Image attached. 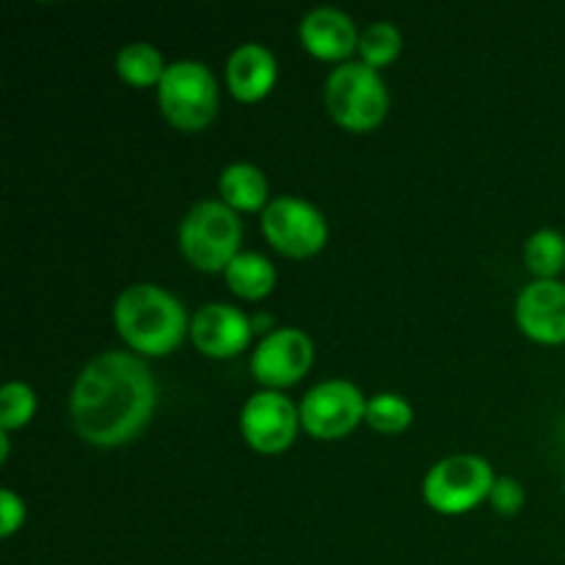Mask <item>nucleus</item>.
I'll return each instance as SVG.
<instances>
[{"instance_id":"obj_13","label":"nucleus","mask_w":565,"mask_h":565,"mask_svg":"<svg viewBox=\"0 0 565 565\" xmlns=\"http://www.w3.org/2000/svg\"><path fill=\"white\" fill-rule=\"evenodd\" d=\"M359 28L351 17L334 6H318V9L307 11L298 25V36H301L303 50L323 61H342L345 64L359 50Z\"/></svg>"},{"instance_id":"obj_10","label":"nucleus","mask_w":565,"mask_h":565,"mask_svg":"<svg viewBox=\"0 0 565 565\" xmlns=\"http://www.w3.org/2000/svg\"><path fill=\"white\" fill-rule=\"evenodd\" d=\"M301 414L287 395L276 390L254 392L241 412V430L248 447L265 456L285 452L296 441Z\"/></svg>"},{"instance_id":"obj_21","label":"nucleus","mask_w":565,"mask_h":565,"mask_svg":"<svg viewBox=\"0 0 565 565\" xmlns=\"http://www.w3.org/2000/svg\"><path fill=\"white\" fill-rule=\"evenodd\" d=\"M36 414V395L22 381H9L0 390V430L25 428Z\"/></svg>"},{"instance_id":"obj_17","label":"nucleus","mask_w":565,"mask_h":565,"mask_svg":"<svg viewBox=\"0 0 565 565\" xmlns=\"http://www.w3.org/2000/svg\"><path fill=\"white\" fill-rule=\"evenodd\" d=\"M166 66L169 64H163V55L149 42L125 44L119 50V55H116V72H119V77L138 88L160 86V81L166 75Z\"/></svg>"},{"instance_id":"obj_18","label":"nucleus","mask_w":565,"mask_h":565,"mask_svg":"<svg viewBox=\"0 0 565 565\" xmlns=\"http://www.w3.org/2000/svg\"><path fill=\"white\" fill-rule=\"evenodd\" d=\"M524 265L539 279H557L565 270V235L557 230H539L524 243Z\"/></svg>"},{"instance_id":"obj_20","label":"nucleus","mask_w":565,"mask_h":565,"mask_svg":"<svg viewBox=\"0 0 565 565\" xmlns=\"http://www.w3.org/2000/svg\"><path fill=\"white\" fill-rule=\"evenodd\" d=\"M414 408L412 403L403 395L395 392H381V395L367 397V414H364V423L370 425L379 434H403V430L412 425Z\"/></svg>"},{"instance_id":"obj_4","label":"nucleus","mask_w":565,"mask_h":565,"mask_svg":"<svg viewBox=\"0 0 565 565\" xmlns=\"http://www.w3.org/2000/svg\"><path fill=\"white\" fill-rule=\"evenodd\" d=\"M243 224L232 207L221 199L193 204L180 224V248L188 263L207 274L226 270L241 254Z\"/></svg>"},{"instance_id":"obj_12","label":"nucleus","mask_w":565,"mask_h":565,"mask_svg":"<svg viewBox=\"0 0 565 565\" xmlns=\"http://www.w3.org/2000/svg\"><path fill=\"white\" fill-rule=\"evenodd\" d=\"M191 340L204 356L230 359L237 356L252 342L254 326L243 309L232 303H204L191 320Z\"/></svg>"},{"instance_id":"obj_24","label":"nucleus","mask_w":565,"mask_h":565,"mask_svg":"<svg viewBox=\"0 0 565 565\" xmlns=\"http://www.w3.org/2000/svg\"><path fill=\"white\" fill-rule=\"evenodd\" d=\"M252 326H254V331H276V326H274V318H270V315H257V318H252Z\"/></svg>"},{"instance_id":"obj_1","label":"nucleus","mask_w":565,"mask_h":565,"mask_svg":"<svg viewBox=\"0 0 565 565\" xmlns=\"http://www.w3.org/2000/svg\"><path fill=\"white\" fill-rule=\"evenodd\" d=\"M158 384L138 356L105 351L77 375L70 397L72 425L94 447H121L149 423Z\"/></svg>"},{"instance_id":"obj_3","label":"nucleus","mask_w":565,"mask_h":565,"mask_svg":"<svg viewBox=\"0 0 565 565\" xmlns=\"http://www.w3.org/2000/svg\"><path fill=\"white\" fill-rule=\"evenodd\" d=\"M326 108L331 119L353 132H367L390 110V88L379 70L362 61H345L326 77Z\"/></svg>"},{"instance_id":"obj_6","label":"nucleus","mask_w":565,"mask_h":565,"mask_svg":"<svg viewBox=\"0 0 565 565\" xmlns=\"http://www.w3.org/2000/svg\"><path fill=\"white\" fill-rule=\"evenodd\" d=\"M497 475L491 463L480 456H450L436 461L423 480V497L436 513L458 516L491 494Z\"/></svg>"},{"instance_id":"obj_25","label":"nucleus","mask_w":565,"mask_h":565,"mask_svg":"<svg viewBox=\"0 0 565 565\" xmlns=\"http://www.w3.org/2000/svg\"><path fill=\"white\" fill-rule=\"evenodd\" d=\"M0 461H9V434L0 430Z\"/></svg>"},{"instance_id":"obj_7","label":"nucleus","mask_w":565,"mask_h":565,"mask_svg":"<svg viewBox=\"0 0 565 565\" xmlns=\"http://www.w3.org/2000/svg\"><path fill=\"white\" fill-rule=\"evenodd\" d=\"M263 235L285 257H315L329 241L326 215L312 202L298 196L270 199L263 210Z\"/></svg>"},{"instance_id":"obj_19","label":"nucleus","mask_w":565,"mask_h":565,"mask_svg":"<svg viewBox=\"0 0 565 565\" xmlns=\"http://www.w3.org/2000/svg\"><path fill=\"white\" fill-rule=\"evenodd\" d=\"M401 50H403L401 31L386 20L370 22V25L359 33V61L373 66V70L390 66L392 61L401 55Z\"/></svg>"},{"instance_id":"obj_14","label":"nucleus","mask_w":565,"mask_h":565,"mask_svg":"<svg viewBox=\"0 0 565 565\" xmlns=\"http://www.w3.org/2000/svg\"><path fill=\"white\" fill-rule=\"evenodd\" d=\"M276 77H279V64L265 44H241L232 50L230 61H226V86H230L232 97L241 103H257V99L268 97Z\"/></svg>"},{"instance_id":"obj_11","label":"nucleus","mask_w":565,"mask_h":565,"mask_svg":"<svg viewBox=\"0 0 565 565\" xmlns=\"http://www.w3.org/2000/svg\"><path fill=\"white\" fill-rule=\"evenodd\" d=\"M516 323L535 342L544 345L565 342V281H530L516 298Z\"/></svg>"},{"instance_id":"obj_8","label":"nucleus","mask_w":565,"mask_h":565,"mask_svg":"<svg viewBox=\"0 0 565 565\" xmlns=\"http://www.w3.org/2000/svg\"><path fill=\"white\" fill-rule=\"evenodd\" d=\"M298 414H301V428L315 439H342L359 428V423H364L367 397L345 379L320 381L303 395Z\"/></svg>"},{"instance_id":"obj_2","label":"nucleus","mask_w":565,"mask_h":565,"mask_svg":"<svg viewBox=\"0 0 565 565\" xmlns=\"http://www.w3.org/2000/svg\"><path fill=\"white\" fill-rule=\"evenodd\" d=\"M114 323L121 340L138 353L166 356L191 331L182 303L158 285H130L114 303Z\"/></svg>"},{"instance_id":"obj_9","label":"nucleus","mask_w":565,"mask_h":565,"mask_svg":"<svg viewBox=\"0 0 565 565\" xmlns=\"http://www.w3.org/2000/svg\"><path fill=\"white\" fill-rule=\"evenodd\" d=\"M315 359V345L307 331L285 326L259 340L252 353V373L265 390H285L298 384L309 373Z\"/></svg>"},{"instance_id":"obj_16","label":"nucleus","mask_w":565,"mask_h":565,"mask_svg":"<svg viewBox=\"0 0 565 565\" xmlns=\"http://www.w3.org/2000/svg\"><path fill=\"white\" fill-rule=\"evenodd\" d=\"M224 279L235 296L246 301H259L270 296L276 287V268L268 257L259 252H241L224 270Z\"/></svg>"},{"instance_id":"obj_15","label":"nucleus","mask_w":565,"mask_h":565,"mask_svg":"<svg viewBox=\"0 0 565 565\" xmlns=\"http://www.w3.org/2000/svg\"><path fill=\"white\" fill-rule=\"evenodd\" d=\"M221 202L226 207L254 213L268 207V180L265 171L254 163H230L218 177Z\"/></svg>"},{"instance_id":"obj_23","label":"nucleus","mask_w":565,"mask_h":565,"mask_svg":"<svg viewBox=\"0 0 565 565\" xmlns=\"http://www.w3.org/2000/svg\"><path fill=\"white\" fill-rule=\"evenodd\" d=\"M25 522V502L11 489L0 491V535L11 539Z\"/></svg>"},{"instance_id":"obj_5","label":"nucleus","mask_w":565,"mask_h":565,"mask_svg":"<svg viewBox=\"0 0 565 565\" xmlns=\"http://www.w3.org/2000/svg\"><path fill=\"white\" fill-rule=\"evenodd\" d=\"M158 103L177 130H204L218 114V83L202 61L182 58L166 66Z\"/></svg>"},{"instance_id":"obj_22","label":"nucleus","mask_w":565,"mask_h":565,"mask_svg":"<svg viewBox=\"0 0 565 565\" xmlns=\"http://www.w3.org/2000/svg\"><path fill=\"white\" fill-rule=\"evenodd\" d=\"M524 500H527V494H524V486L516 478L505 475V478H497L494 486H491L489 502L500 516H516L524 508Z\"/></svg>"}]
</instances>
